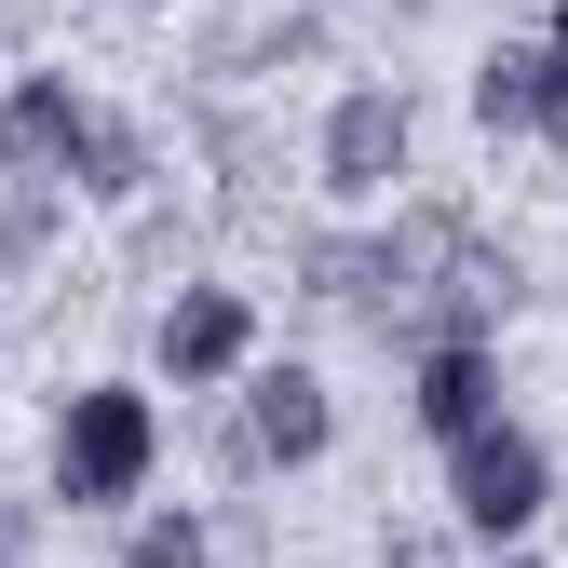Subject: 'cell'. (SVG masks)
Returning <instances> with one entry per match:
<instances>
[{
  "mask_svg": "<svg viewBox=\"0 0 568 568\" xmlns=\"http://www.w3.org/2000/svg\"><path fill=\"white\" fill-rule=\"evenodd\" d=\"M150 474H163V406L135 393V379H82V393L54 406V501L68 515L150 501Z\"/></svg>",
  "mask_w": 568,
  "mask_h": 568,
  "instance_id": "1",
  "label": "cell"
},
{
  "mask_svg": "<svg viewBox=\"0 0 568 568\" xmlns=\"http://www.w3.org/2000/svg\"><path fill=\"white\" fill-rule=\"evenodd\" d=\"M447 515H460V541H528L541 515H555V447L528 434V419H474V434L447 447Z\"/></svg>",
  "mask_w": 568,
  "mask_h": 568,
  "instance_id": "2",
  "label": "cell"
},
{
  "mask_svg": "<svg viewBox=\"0 0 568 568\" xmlns=\"http://www.w3.org/2000/svg\"><path fill=\"white\" fill-rule=\"evenodd\" d=\"M231 393H244V419H231V460H244V474H312V460L338 447V393L298 366V352H257Z\"/></svg>",
  "mask_w": 568,
  "mask_h": 568,
  "instance_id": "3",
  "label": "cell"
},
{
  "mask_svg": "<svg viewBox=\"0 0 568 568\" xmlns=\"http://www.w3.org/2000/svg\"><path fill=\"white\" fill-rule=\"evenodd\" d=\"M312 163H325L338 203H393V176L419 163V109H406L393 82H352V95L325 109V135H312Z\"/></svg>",
  "mask_w": 568,
  "mask_h": 568,
  "instance_id": "4",
  "label": "cell"
},
{
  "mask_svg": "<svg viewBox=\"0 0 568 568\" xmlns=\"http://www.w3.org/2000/svg\"><path fill=\"white\" fill-rule=\"evenodd\" d=\"M150 352H163L176 393H231L257 366V298H244V284H176L163 325H150Z\"/></svg>",
  "mask_w": 568,
  "mask_h": 568,
  "instance_id": "5",
  "label": "cell"
},
{
  "mask_svg": "<svg viewBox=\"0 0 568 568\" xmlns=\"http://www.w3.org/2000/svg\"><path fill=\"white\" fill-rule=\"evenodd\" d=\"M82 135H95V95L68 82V68H28L14 95H0V176H82Z\"/></svg>",
  "mask_w": 568,
  "mask_h": 568,
  "instance_id": "6",
  "label": "cell"
},
{
  "mask_svg": "<svg viewBox=\"0 0 568 568\" xmlns=\"http://www.w3.org/2000/svg\"><path fill=\"white\" fill-rule=\"evenodd\" d=\"M406 419L434 447H460L474 419H501V352H487V338H419L406 352Z\"/></svg>",
  "mask_w": 568,
  "mask_h": 568,
  "instance_id": "7",
  "label": "cell"
},
{
  "mask_svg": "<svg viewBox=\"0 0 568 568\" xmlns=\"http://www.w3.org/2000/svg\"><path fill=\"white\" fill-rule=\"evenodd\" d=\"M82 203H150L163 190V150H150V122L135 109H95V135H82V176H68Z\"/></svg>",
  "mask_w": 568,
  "mask_h": 568,
  "instance_id": "8",
  "label": "cell"
},
{
  "mask_svg": "<svg viewBox=\"0 0 568 568\" xmlns=\"http://www.w3.org/2000/svg\"><path fill=\"white\" fill-rule=\"evenodd\" d=\"M474 122L487 135H541V41H487L474 54Z\"/></svg>",
  "mask_w": 568,
  "mask_h": 568,
  "instance_id": "9",
  "label": "cell"
},
{
  "mask_svg": "<svg viewBox=\"0 0 568 568\" xmlns=\"http://www.w3.org/2000/svg\"><path fill=\"white\" fill-rule=\"evenodd\" d=\"M122 568H217V528H203L190 501H150L122 528Z\"/></svg>",
  "mask_w": 568,
  "mask_h": 568,
  "instance_id": "10",
  "label": "cell"
},
{
  "mask_svg": "<svg viewBox=\"0 0 568 568\" xmlns=\"http://www.w3.org/2000/svg\"><path fill=\"white\" fill-rule=\"evenodd\" d=\"M68 231V190L54 176H0V257H41Z\"/></svg>",
  "mask_w": 568,
  "mask_h": 568,
  "instance_id": "11",
  "label": "cell"
},
{
  "mask_svg": "<svg viewBox=\"0 0 568 568\" xmlns=\"http://www.w3.org/2000/svg\"><path fill=\"white\" fill-rule=\"evenodd\" d=\"M541 135H555V150H568V0H555V14H541Z\"/></svg>",
  "mask_w": 568,
  "mask_h": 568,
  "instance_id": "12",
  "label": "cell"
},
{
  "mask_svg": "<svg viewBox=\"0 0 568 568\" xmlns=\"http://www.w3.org/2000/svg\"><path fill=\"white\" fill-rule=\"evenodd\" d=\"M379 568H460V555H447V541H393Z\"/></svg>",
  "mask_w": 568,
  "mask_h": 568,
  "instance_id": "13",
  "label": "cell"
},
{
  "mask_svg": "<svg viewBox=\"0 0 568 568\" xmlns=\"http://www.w3.org/2000/svg\"><path fill=\"white\" fill-rule=\"evenodd\" d=\"M487 568H541V555H528V541H501V555H487Z\"/></svg>",
  "mask_w": 568,
  "mask_h": 568,
  "instance_id": "14",
  "label": "cell"
},
{
  "mask_svg": "<svg viewBox=\"0 0 568 568\" xmlns=\"http://www.w3.org/2000/svg\"><path fill=\"white\" fill-rule=\"evenodd\" d=\"M0 568H14V515H0Z\"/></svg>",
  "mask_w": 568,
  "mask_h": 568,
  "instance_id": "15",
  "label": "cell"
},
{
  "mask_svg": "<svg viewBox=\"0 0 568 568\" xmlns=\"http://www.w3.org/2000/svg\"><path fill=\"white\" fill-rule=\"evenodd\" d=\"M393 14H419V0H393Z\"/></svg>",
  "mask_w": 568,
  "mask_h": 568,
  "instance_id": "16",
  "label": "cell"
}]
</instances>
